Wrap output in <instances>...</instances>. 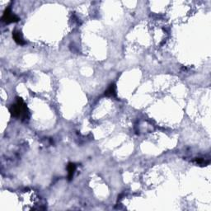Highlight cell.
I'll return each mask as SVG.
<instances>
[{"instance_id":"6da1fadb","label":"cell","mask_w":211,"mask_h":211,"mask_svg":"<svg viewBox=\"0 0 211 211\" xmlns=\"http://www.w3.org/2000/svg\"><path fill=\"white\" fill-rule=\"evenodd\" d=\"M26 111H27V109H26V104L23 102V101L21 98H18L17 103L12 105V107L10 108V112H11L12 116H17V117L26 115Z\"/></svg>"},{"instance_id":"7a4b0ae2","label":"cell","mask_w":211,"mask_h":211,"mask_svg":"<svg viewBox=\"0 0 211 211\" xmlns=\"http://www.w3.org/2000/svg\"><path fill=\"white\" fill-rule=\"evenodd\" d=\"M2 20L3 22H5L7 23H11V22H18L19 21V18L18 17H16L15 15H13L10 11V8H7L5 11H4V13H3V18H2Z\"/></svg>"},{"instance_id":"3957f363","label":"cell","mask_w":211,"mask_h":211,"mask_svg":"<svg viewBox=\"0 0 211 211\" xmlns=\"http://www.w3.org/2000/svg\"><path fill=\"white\" fill-rule=\"evenodd\" d=\"M12 37H13L14 41H16L18 44H19V45H25L26 44V42H25V41L23 40L22 36V35H21V33L19 32L14 31V32H12Z\"/></svg>"},{"instance_id":"277c9868","label":"cell","mask_w":211,"mask_h":211,"mask_svg":"<svg viewBox=\"0 0 211 211\" xmlns=\"http://www.w3.org/2000/svg\"><path fill=\"white\" fill-rule=\"evenodd\" d=\"M75 169H76V166L73 163H69V166H68V172H69V180H71L73 178V174H74V172H75Z\"/></svg>"},{"instance_id":"5b68a950","label":"cell","mask_w":211,"mask_h":211,"mask_svg":"<svg viewBox=\"0 0 211 211\" xmlns=\"http://www.w3.org/2000/svg\"><path fill=\"white\" fill-rule=\"evenodd\" d=\"M105 95L107 97H113L116 95V87L115 84H112L110 86V88L105 92Z\"/></svg>"}]
</instances>
